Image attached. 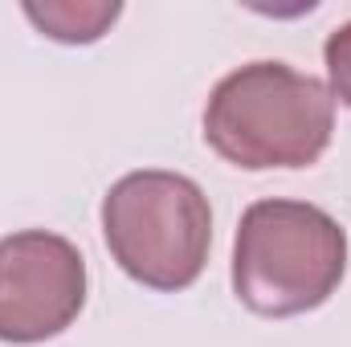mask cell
I'll return each mask as SVG.
<instances>
[{"label": "cell", "instance_id": "1", "mask_svg": "<svg viewBox=\"0 0 351 347\" xmlns=\"http://www.w3.org/2000/svg\"><path fill=\"white\" fill-rule=\"evenodd\" d=\"M335 131V98L311 74L286 62H250L221 78L204 106L208 147L245 168H306Z\"/></svg>", "mask_w": 351, "mask_h": 347}, {"label": "cell", "instance_id": "2", "mask_svg": "<svg viewBox=\"0 0 351 347\" xmlns=\"http://www.w3.org/2000/svg\"><path fill=\"white\" fill-rule=\"evenodd\" d=\"M348 270V233L306 200H258L241 213L233 241V290L265 319L323 307Z\"/></svg>", "mask_w": 351, "mask_h": 347}, {"label": "cell", "instance_id": "3", "mask_svg": "<svg viewBox=\"0 0 351 347\" xmlns=\"http://www.w3.org/2000/svg\"><path fill=\"white\" fill-rule=\"evenodd\" d=\"M102 237L135 282L152 290H184L208 261V196L180 172H131L102 196Z\"/></svg>", "mask_w": 351, "mask_h": 347}, {"label": "cell", "instance_id": "4", "mask_svg": "<svg viewBox=\"0 0 351 347\" xmlns=\"http://www.w3.org/2000/svg\"><path fill=\"white\" fill-rule=\"evenodd\" d=\"M86 302V261L74 241L25 229L0 241V339L41 344L62 335Z\"/></svg>", "mask_w": 351, "mask_h": 347}, {"label": "cell", "instance_id": "5", "mask_svg": "<svg viewBox=\"0 0 351 347\" xmlns=\"http://www.w3.org/2000/svg\"><path fill=\"white\" fill-rule=\"evenodd\" d=\"M25 16L53 41H94L119 16V4H25Z\"/></svg>", "mask_w": 351, "mask_h": 347}, {"label": "cell", "instance_id": "6", "mask_svg": "<svg viewBox=\"0 0 351 347\" xmlns=\"http://www.w3.org/2000/svg\"><path fill=\"white\" fill-rule=\"evenodd\" d=\"M323 58H327V78H331V98L348 102L351 106V21L339 25L327 45H323Z\"/></svg>", "mask_w": 351, "mask_h": 347}]
</instances>
